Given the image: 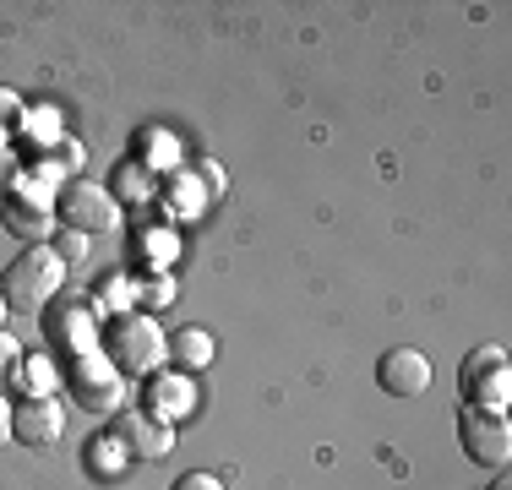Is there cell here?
<instances>
[{"label": "cell", "mask_w": 512, "mask_h": 490, "mask_svg": "<svg viewBox=\"0 0 512 490\" xmlns=\"http://www.w3.org/2000/svg\"><path fill=\"white\" fill-rule=\"evenodd\" d=\"M104 360L120 376H153L169 365V333L148 311H120L104 327Z\"/></svg>", "instance_id": "1"}, {"label": "cell", "mask_w": 512, "mask_h": 490, "mask_svg": "<svg viewBox=\"0 0 512 490\" xmlns=\"http://www.w3.org/2000/svg\"><path fill=\"white\" fill-rule=\"evenodd\" d=\"M60 284H66V262H60L50 245H28L0 273V300L17 305V311H44V300H55Z\"/></svg>", "instance_id": "2"}, {"label": "cell", "mask_w": 512, "mask_h": 490, "mask_svg": "<svg viewBox=\"0 0 512 490\" xmlns=\"http://www.w3.org/2000/svg\"><path fill=\"white\" fill-rule=\"evenodd\" d=\"M55 218L71 229V235H115L120 229V196L109 186H93L88 175L66 180V186L55 191Z\"/></svg>", "instance_id": "3"}, {"label": "cell", "mask_w": 512, "mask_h": 490, "mask_svg": "<svg viewBox=\"0 0 512 490\" xmlns=\"http://www.w3.org/2000/svg\"><path fill=\"white\" fill-rule=\"evenodd\" d=\"M458 447H463V458H469V463L507 469V458H512V425H507V414L463 409L458 414Z\"/></svg>", "instance_id": "4"}, {"label": "cell", "mask_w": 512, "mask_h": 490, "mask_svg": "<svg viewBox=\"0 0 512 490\" xmlns=\"http://www.w3.org/2000/svg\"><path fill=\"white\" fill-rule=\"evenodd\" d=\"M66 382H71V392H77L82 409H93V414L120 409V398H126V376H120L109 360H99V354H77L71 371H66Z\"/></svg>", "instance_id": "5"}, {"label": "cell", "mask_w": 512, "mask_h": 490, "mask_svg": "<svg viewBox=\"0 0 512 490\" xmlns=\"http://www.w3.org/2000/svg\"><path fill=\"white\" fill-rule=\"evenodd\" d=\"M109 436H115L120 452H126V458H137V463H158V458H169V447H175V425L153 420L148 409L115 414V431H109Z\"/></svg>", "instance_id": "6"}, {"label": "cell", "mask_w": 512, "mask_h": 490, "mask_svg": "<svg viewBox=\"0 0 512 490\" xmlns=\"http://www.w3.org/2000/svg\"><path fill=\"white\" fill-rule=\"evenodd\" d=\"M66 431V409L55 398H17L11 403V436L22 447H55Z\"/></svg>", "instance_id": "7"}, {"label": "cell", "mask_w": 512, "mask_h": 490, "mask_svg": "<svg viewBox=\"0 0 512 490\" xmlns=\"http://www.w3.org/2000/svg\"><path fill=\"white\" fill-rule=\"evenodd\" d=\"M376 387H382L387 398H420V392L431 387V360H425L420 349H387L382 360H376Z\"/></svg>", "instance_id": "8"}, {"label": "cell", "mask_w": 512, "mask_h": 490, "mask_svg": "<svg viewBox=\"0 0 512 490\" xmlns=\"http://www.w3.org/2000/svg\"><path fill=\"white\" fill-rule=\"evenodd\" d=\"M0 218H6V229L17 240H28V245H44L55 235V207H50V196H28V191H11L6 202H0Z\"/></svg>", "instance_id": "9"}, {"label": "cell", "mask_w": 512, "mask_h": 490, "mask_svg": "<svg viewBox=\"0 0 512 490\" xmlns=\"http://www.w3.org/2000/svg\"><path fill=\"white\" fill-rule=\"evenodd\" d=\"M197 409V392H191V382L180 371H153L148 376V414L153 420H186V414Z\"/></svg>", "instance_id": "10"}, {"label": "cell", "mask_w": 512, "mask_h": 490, "mask_svg": "<svg viewBox=\"0 0 512 490\" xmlns=\"http://www.w3.org/2000/svg\"><path fill=\"white\" fill-rule=\"evenodd\" d=\"M213 333L207 327H175V338H169V371H180V376H197L213 365Z\"/></svg>", "instance_id": "11"}, {"label": "cell", "mask_w": 512, "mask_h": 490, "mask_svg": "<svg viewBox=\"0 0 512 490\" xmlns=\"http://www.w3.org/2000/svg\"><path fill=\"white\" fill-rule=\"evenodd\" d=\"M507 398H512V371L507 365H496V371L474 376V382L463 387V409H480V414H507Z\"/></svg>", "instance_id": "12"}, {"label": "cell", "mask_w": 512, "mask_h": 490, "mask_svg": "<svg viewBox=\"0 0 512 490\" xmlns=\"http://www.w3.org/2000/svg\"><path fill=\"white\" fill-rule=\"evenodd\" d=\"M50 333H55V349H66L71 360H77V354H93V322H88V311H60L55 322H50Z\"/></svg>", "instance_id": "13"}, {"label": "cell", "mask_w": 512, "mask_h": 490, "mask_svg": "<svg viewBox=\"0 0 512 490\" xmlns=\"http://www.w3.org/2000/svg\"><path fill=\"white\" fill-rule=\"evenodd\" d=\"M496 365H507V349H496V343H485V349H474L469 360L458 365V387H469L474 376H485V371H496Z\"/></svg>", "instance_id": "14"}, {"label": "cell", "mask_w": 512, "mask_h": 490, "mask_svg": "<svg viewBox=\"0 0 512 490\" xmlns=\"http://www.w3.org/2000/svg\"><path fill=\"white\" fill-rule=\"evenodd\" d=\"M115 186H120V196H131V202H148V196H153L148 169H142V164H120L115 169Z\"/></svg>", "instance_id": "15"}, {"label": "cell", "mask_w": 512, "mask_h": 490, "mask_svg": "<svg viewBox=\"0 0 512 490\" xmlns=\"http://www.w3.org/2000/svg\"><path fill=\"white\" fill-rule=\"evenodd\" d=\"M22 382H28V398H50V387H55V365L39 354V360L22 365Z\"/></svg>", "instance_id": "16"}, {"label": "cell", "mask_w": 512, "mask_h": 490, "mask_svg": "<svg viewBox=\"0 0 512 490\" xmlns=\"http://www.w3.org/2000/svg\"><path fill=\"white\" fill-rule=\"evenodd\" d=\"M50 251L60 256V262H82V256H88V235H71V229H60Z\"/></svg>", "instance_id": "17"}, {"label": "cell", "mask_w": 512, "mask_h": 490, "mask_svg": "<svg viewBox=\"0 0 512 490\" xmlns=\"http://www.w3.org/2000/svg\"><path fill=\"white\" fill-rule=\"evenodd\" d=\"M17 360H22V349H17V338L6 333V327H0V382H6L11 371H17Z\"/></svg>", "instance_id": "18"}, {"label": "cell", "mask_w": 512, "mask_h": 490, "mask_svg": "<svg viewBox=\"0 0 512 490\" xmlns=\"http://www.w3.org/2000/svg\"><path fill=\"white\" fill-rule=\"evenodd\" d=\"M169 490H224V480H218V474H180Z\"/></svg>", "instance_id": "19"}, {"label": "cell", "mask_w": 512, "mask_h": 490, "mask_svg": "<svg viewBox=\"0 0 512 490\" xmlns=\"http://www.w3.org/2000/svg\"><path fill=\"white\" fill-rule=\"evenodd\" d=\"M169 294H175V284H169V278H153V284L142 289V300H148V305H164Z\"/></svg>", "instance_id": "20"}, {"label": "cell", "mask_w": 512, "mask_h": 490, "mask_svg": "<svg viewBox=\"0 0 512 490\" xmlns=\"http://www.w3.org/2000/svg\"><path fill=\"white\" fill-rule=\"evenodd\" d=\"M202 180H207V191H224V169L218 164H202Z\"/></svg>", "instance_id": "21"}, {"label": "cell", "mask_w": 512, "mask_h": 490, "mask_svg": "<svg viewBox=\"0 0 512 490\" xmlns=\"http://www.w3.org/2000/svg\"><path fill=\"white\" fill-rule=\"evenodd\" d=\"M17 93H11V88H0V120H11V115H17Z\"/></svg>", "instance_id": "22"}, {"label": "cell", "mask_w": 512, "mask_h": 490, "mask_svg": "<svg viewBox=\"0 0 512 490\" xmlns=\"http://www.w3.org/2000/svg\"><path fill=\"white\" fill-rule=\"evenodd\" d=\"M11 441V398H0V447Z\"/></svg>", "instance_id": "23"}, {"label": "cell", "mask_w": 512, "mask_h": 490, "mask_svg": "<svg viewBox=\"0 0 512 490\" xmlns=\"http://www.w3.org/2000/svg\"><path fill=\"white\" fill-rule=\"evenodd\" d=\"M0 316H6V300H0Z\"/></svg>", "instance_id": "24"}]
</instances>
